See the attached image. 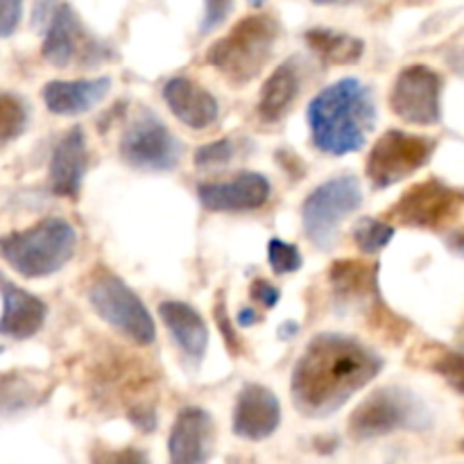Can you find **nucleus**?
Here are the masks:
<instances>
[{"label":"nucleus","mask_w":464,"mask_h":464,"mask_svg":"<svg viewBox=\"0 0 464 464\" xmlns=\"http://www.w3.org/2000/svg\"><path fill=\"white\" fill-rule=\"evenodd\" d=\"M381 367L383 361L349 335H315L295 365V406L313 420L334 415L379 376Z\"/></svg>","instance_id":"nucleus-1"},{"label":"nucleus","mask_w":464,"mask_h":464,"mask_svg":"<svg viewBox=\"0 0 464 464\" xmlns=\"http://www.w3.org/2000/svg\"><path fill=\"white\" fill-rule=\"evenodd\" d=\"M313 143L331 157L358 152L376 121L370 89L356 77H344L311 100L306 109Z\"/></svg>","instance_id":"nucleus-2"},{"label":"nucleus","mask_w":464,"mask_h":464,"mask_svg":"<svg viewBox=\"0 0 464 464\" xmlns=\"http://www.w3.org/2000/svg\"><path fill=\"white\" fill-rule=\"evenodd\" d=\"M77 247L75 227L63 218H45L25 231L0 238V256L25 279H41L62 270Z\"/></svg>","instance_id":"nucleus-3"},{"label":"nucleus","mask_w":464,"mask_h":464,"mask_svg":"<svg viewBox=\"0 0 464 464\" xmlns=\"http://www.w3.org/2000/svg\"><path fill=\"white\" fill-rule=\"evenodd\" d=\"M279 25L266 14H252L208 48L207 62L236 86L252 82L275 53Z\"/></svg>","instance_id":"nucleus-4"},{"label":"nucleus","mask_w":464,"mask_h":464,"mask_svg":"<svg viewBox=\"0 0 464 464\" xmlns=\"http://www.w3.org/2000/svg\"><path fill=\"white\" fill-rule=\"evenodd\" d=\"M430 417L408 390L383 388L365 399L349 420V435L358 442L385 438L394 430H424Z\"/></svg>","instance_id":"nucleus-5"},{"label":"nucleus","mask_w":464,"mask_h":464,"mask_svg":"<svg viewBox=\"0 0 464 464\" xmlns=\"http://www.w3.org/2000/svg\"><path fill=\"white\" fill-rule=\"evenodd\" d=\"M362 204V188L358 177L340 175L317 186L302 204L304 231L320 249L335 243L338 227Z\"/></svg>","instance_id":"nucleus-6"},{"label":"nucleus","mask_w":464,"mask_h":464,"mask_svg":"<svg viewBox=\"0 0 464 464\" xmlns=\"http://www.w3.org/2000/svg\"><path fill=\"white\" fill-rule=\"evenodd\" d=\"M89 302L104 322H109L131 343L148 347L157 338V326L148 308L143 306L139 295L118 276L102 275L95 279L89 290Z\"/></svg>","instance_id":"nucleus-7"},{"label":"nucleus","mask_w":464,"mask_h":464,"mask_svg":"<svg viewBox=\"0 0 464 464\" xmlns=\"http://www.w3.org/2000/svg\"><path fill=\"white\" fill-rule=\"evenodd\" d=\"M435 152V140L429 136L388 130L367 157V177L374 188H388L421 170Z\"/></svg>","instance_id":"nucleus-8"},{"label":"nucleus","mask_w":464,"mask_h":464,"mask_svg":"<svg viewBox=\"0 0 464 464\" xmlns=\"http://www.w3.org/2000/svg\"><path fill=\"white\" fill-rule=\"evenodd\" d=\"M181 152L179 139L150 109L139 111L121 139L122 159L140 170H172L181 161Z\"/></svg>","instance_id":"nucleus-9"},{"label":"nucleus","mask_w":464,"mask_h":464,"mask_svg":"<svg viewBox=\"0 0 464 464\" xmlns=\"http://www.w3.org/2000/svg\"><path fill=\"white\" fill-rule=\"evenodd\" d=\"M442 80L426 63H412L397 75L390 93V109L411 125L429 127L440 122Z\"/></svg>","instance_id":"nucleus-10"},{"label":"nucleus","mask_w":464,"mask_h":464,"mask_svg":"<svg viewBox=\"0 0 464 464\" xmlns=\"http://www.w3.org/2000/svg\"><path fill=\"white\" fill-rule=\"evenodd\" d=\"M104 45L98 44L89 32L84 30L77 18L75 9L68 3H59L53 21L45 27V39L41 45V54L45 62L57 68L71 66H91V63L104 59Z\"/></svg>","instance_id":"nucleus-11"},{"label":"nucleus","mask_w":464,"mask_h":464,"mask_svg":"<svg viewBox=\"0 0 464 464\" xmlns=\"http://www.w3.org/2000/svg\"><path fill=\"white\" fill-rule=\"evenodd\" d=\"M464 198L438 179L421 181L401 195L390 216L397 222L420 229H440L458 216Z\"/></svg>","instance_id":"nucleus-12"},{"label":"nucleus","mask_w":464,"mask_h":464,"mask_svg":"<svg viewBox=\"0 0 464 464\" xmlns=\"http://www.w3.org/2000/svg\"><path fill=\"white\" fill-rule=\"evenodd\" d=\"M281 424V403L270 388L243 385L234 408V433L249 442H261L276 433Z\"/></svg>","instance_id":"nucleus-13"},{"label":"nucleus","mask_w":464,"mask_h":464,"mask_svg":"<svg viewBox=\"0 0 464 464\" xmlns=\"http://www.w3.org/2000/svg\"><path fill=\"white\" fill-rule=\"evenodd\" d=\"M272 186L261 172H240L229 181L199 184L198 198L204 208L220 213L254 211L270 199Z\"/></svg>","instance_id":"nucleus-14"},{"label":"nucleus","mask_w":464,"mask_h":464,"mask_svg":"<svg viewBox=\"0 0 464 464\" xmlns=\"http://www.w3.org/2000/svg\"><path fill=\"white\" fill-rule=\"evenodd\" d=\"M213 440H216V426L211 415L204 408H184L177 415L168 440L170 460L177 464L207 462L211 456Z\"/></svg>","instance_id":"nucleus-15"},{"label":"nucleus","mask_w":464,"mask_h":464,"mask_svg":"<svg viewBox=\"0 0 464 464\" xmlns=\"http://www.w3.org/2000/svg\"><path fill=\"white\" fill-rule=\"evenodd\" d=\"M0 297H3L0 335L12 340H27L39 334L48 317L45 302H41L36 295L18 288L3 275H0Z\"/></svg>","instance_id":"nucleus-16"},{"label":"nucleus","mask_w":464,"mask_h":464,"mask_svg":"<svg viewBox=\"0 0 464 464\" xmlns=\"http://www.w3.org/2000/svg\"><path fill=\"white\" fill-rule=\"evenodd\" d=\"M86 168H89V150L82 127H72L63 134L50 159V188L59 198H77L82 190Z\"/></svg>","instance_id":"nucleus-17"},{"label":"nucleus","mask_w":464,"mask_h":464,"mask_svg":"<svg viewBox=\"0 0 464 464\" xmlns=\"http://www.w3.org/2000/svg\"><path fill=\"white\" fill-rule=\"evenodd\" d=\"M163 98H166L172 116L190 130H208L220 116L218 100L207 89L195 84L193 80H186V77H172L163 86Z\"/></svg>","instance_id":"nucleus-18"},{"label":"nucleus","mask_w":464,"mask_h":464,"mask_svg":"<svg viewBox=\"0 0 464 464\" xmlns=\"http://www.w3.org/2000/svg\"><path fill=\"white\" fill-rule=\"evenodd\" d=\"M111 91L109 77H95V80H53L44 86L41 95L54 116H80L98 107L107 93Z\"/></svg>","instance_id":"nucleus-19"},{"label":"nucleus","mask_w":464,"mask_h":464,"mask_svg":"<svg viewBox=\"0 0 464 464\" xmlns=\"http://www.w3.org/2000/svg\"><path fill=\"white\" fill-rule=\"evenodd\" d=\"M163 324L172 334L186 356L202 361L208 347V326L198 311L186 302H163L159 306Z\"/></svg>","instance_id":"nucleus-20"},{"label":"nucleus","mask_w":464,"mask_h":464,"mask_svg":"<svg viewBox=\"0 0 464 464\" xmlns=\"http://www.w3.org/2000/svg\"><path fill=\"white\" fill-rule=\"evenodd\" d=\"M299 95V71L295 59L276 66V71L267 77L258 98V116L266 122H279L290 111Z\"/></svg>","instance_id":"nucleus-21"},{"label":"nucleus","mask_w":464,"mask_h":464,"mask_svg":"<svg viewBox=\"0 0 464 464\" xmlns=\"http://www.w3.org/2000/svg\"><path fill=\"white\" fill-rule=\"evenodd\" d=\"M304 41L322 62L331 63V66L356 63L365 53V44L361 39L344 34V32L331 30V27H313L304 34Z\"/></svg>","instance_id":"nucleus-22"},{"label":"nucleus","mask_w":464,"mask_h":464,"mask_svg":"<svg viewBox=\"0 0 464 464\" xmlns=\"http://www.w3.org/2000/svg\"><path fill=\"white\" fill-rule=\"evenodd\" d=\"M331 284L340 302L353 304L374 290L376 267L361 261H338L331 270Z\"/></svg>","instance_id":"nucleus-23"},{"label":"nucleus","mask_w":464,"mask_h":464,"mask_svg":"<svg viewBox=\"0 0 464 464\" xmlns=\"http://www.w3.org/2000/svg\"><path fill=\"white\" fill-rule=\"evenodd\" d=\"M39 392L41 390L27 376L16 374V372L0 374V421L36 406Z\"/></svg>","instance_id":"nucleus-24"},{"label":"nucleus","mask_w":464,"mask_h":464,"mask_svg":"<svg viewBox=\"0 0 464 464\" xmlns=\"http://www.w3.org/2000/svg\"><path fill=\"white\" fill-rule=\"evenodd\" d=\"M27 127V107L18 95L0 91V150L16 140Z\"/></svg>","instance_id":"nucleus-25"},{"label":"nucleus","mask_w":464,"mask_h":464,"mask_svg":"<svg viewBox=\"0 0 464 464\" xmlns=\"http://www.w3.org/2000/svg\"><path fill=\"white\" fill-rule=\"evenodd\" d=\"M394 227L374 218H362L353 225V243L362 254H379L394 238Z\"/></svg>","instance_id":"nucleus-26"},{"label":"nucleus","mask_w":464,"mask_h":464,"mask_svg":"<svg viewBox=\"0 0 464 464\" xmlns=\"http://www.w3.org/2000/svg\"><path fill=\"white\" fill-rule=\"evenodd\" d=\"M267 261L276 275H290V272H297L302 267V254H299L297 245L272 238L267 243Z\"/></svg>","instance_id":"nucleus-27"},{"label":"nucleus","mask_w":464,"mask_h":464,"mask_svg":"<svg viewBox=\"0 0 464 464\" xmlns=\"http://www.w3.org/2000/svg\"><path fill=\"white\" fill-rule=\"evenodd\" d=\"M234 157V143L229 139L213 140V143L202 145L195 152V166L198 168H220L231 161Z\"/></svg>","instance_id":"nucleus-28"},{"label":"nucleus","mask_w":464,"mask_h":464,"mask_svg":"<svg viewBox=\"0 0 464 464\" xmlns=\"http://www.w3.org/2000/svg\"><path fill=\"white\" fill-rule=\"evenodd\" d=\"M438 374L451 385L456 392L464 394V352L444 353L438 362H435Z\"/></svg>","instance_id":"nucleus-29"},{"label":"nucleus","mask_w":464,"mask_h":464,"mask_svg":"<svg viewBox=\"0 0 464 464\" xmlns=\"http://www.w3.org/2000/svg\"><path fill=\"white\" fill-rule=\"evenodd\" d=\"M204 5H207V7H204L199 32H202V34H208V32L218 30V27L229 18L231 9H234V0H204Z\"/></svg>","instance_id":"nucleus-30"},{"label":"nucleus","mask_w":464,"mask_h":464,"mask_svg":"<svg viewBox=\"0 0 464 464\" xmlns=\"http://www.w3.org/2000/svg\"><path fill=\"white\" fill-rule=\"evenodd\" d=\"M23 18V0H0V39L18 30Z\"/></svg>","instance_id":"nucleus-31"},{"label":"nucleus","mask_w":464,"mask_h":464,"mask_svg":"<svg viewBox=\"0 0 464 464\" xmlns=\"http://www.w3.org/2000/svg\"><path fill=\"white\" fill-rule=\"evenodd\" d=\"M249 295H252L254 302H258L261 306H266V308H275L276 302L281 299L279 288H275V285L266 279L254 281V284L249 285Z\"/></svg>","instance_id":"nucleus-32"},{"label":"nucleus","mask_w":464,"mask_h":464,"mask_svg":"<svg viewBox=\"0 0 464 464\" xmlns=\"http://www.w3.org/2000/svg\"><path fill=\"white\" fill-rule=\"evenodd\" d=\"M57 7V0H36L34 12H32V23H34V27H48V23L53 21Z\"/></svg>","instance_id":"nucleus-33"},{"label":"nucleus","mask_w":464,"mask_h":464,"mask_svg":"<svg viewBox=\"0 0 464 464\" xmlns=\"http://www.w3.org/2000/svg\"><path fill=\"white\" fill-rule=\"evenodd\" d=\"M130 420L140 430H152L157 426V417H154V411H150V408H136V411L130 412Z\"/></svg>","instance_id":"nucleus-34"},{"label":"nucleus","mask_w":464,"mask_h":464,"mask_svg":"<svg viewBox=\"0 0 464 464\" xmlns=\"http://www.w3.org/2000/svg\"><path fill=\"white\" fill-rule=\"evenodd\" d=\"M236 322H238L240 326H252L258 322V315L254 308H240L238 315H236Z\"/></svg>","instance_id":"nucleus-35"},{"label":"nucleus","mask_w":464,"mask_h":464,"mask_svg":"<svg viewBox=\"0 0 464 464\" xmlns=\"http://www.w3.org/2000/svg\"><path fill=\"white\" fill-rule=\"evenodd\" d=\"M216 317H218V322H220L222 326H227V313H225V304H220V306H218V311H216ZM225 335H227V343L231 344V349L236 347V335L231 334V331H225Z\"/></svg>","instance_id":"nucleus-36"},{"label":"nucleus","mask_w":464,"mask_h":464,"mask_svg":"<svg viewBox=\"0 0 464 464\" xmlns=\"http://www.w3.org/2000/svg\"><path fill=\"white\" fill-rule=\"evenodd\" d=\"M297 334H299V324H295V322H285V324L279 326V338L281 340L295 338Z\"/></svg>","instance_id":"nucleus-37"},{"label":"nucleus","mask_w":464,"mask_h":464,"mask_svg":"<svg viewBox=\"0 0 464 464\" xmlns=\"http://www.w3.org/2000/svg\"><path fill=\"white\" fill-rule=\"evenodd\" d=\"M449 245H451V247L456 249V252L464 254V229L456 231V234H453L451 238H449Z\"/></svg>","instance_id":"nucleus-38"},{"label":"nucleus","mask_w":464,"mask_h":464,"mask_svg":"<svg viewBox=\"0 0 464 464\" xmlns=\"http://www.w3.org/2000/svg\"><path fill=\"white\" fill-rule=\"evenodd\" d=\"M315 5H349L353 0H313Z\"/></svg>","instance_id":"nucleus-39"},{"label":"nucleus","mask_w":464,"mask_h":464,"mask_svg":"<svg viewBox=\"0 0 464 464\" xmlns=\"http://www.w3.org/2000/svg\"><path fill=\"white\" fill-rule=\"evenodd\" d=\"M249 5H252V7H261L263 3H266V0H247Z\"/></svg>","instance_id":"nucleus-40"},{"label":"nucleus","mask_w":464,"mask_h":464,"mask_svg":"<svg viewBox=\"0 0 464 464\" xmlns=\"http://www.w3.org/2000/svg\"><path fill=\"white\" fill-rule=\"evenodd\" d=\"M462 449H464V442H462Z\"/></svg>","instance_id":"nucleus-41"}]
</instances>
